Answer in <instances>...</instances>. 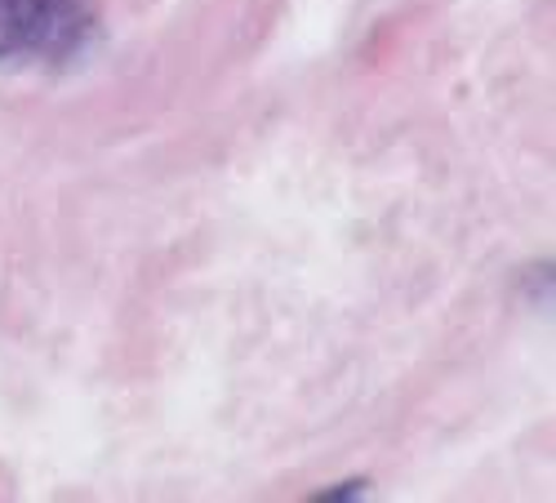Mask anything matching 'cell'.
Instances as JSON below:
<instances>
[{
  "mask_svg": "<svg viewBox=\"0 0 556 503\" xmlns=\"http://www.w3.org/2000/svg\"><path fill=\"white\" fill-rule=\"evenodd\" d=\"M94 32V0H0V63H72Z\"/></svg>",
  "mask_w": 556,
  "mask_h": 503,
  "instance_id": "obj_1",
  "label": "cell"
}]
</instances>
